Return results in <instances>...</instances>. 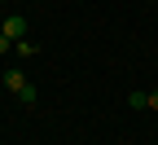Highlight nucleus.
<instances>
[{
	"mask_svg": "<svg viewBox=\"0 0 158 145\" xmlns=\"http://www.w3.org/2000/svg\"><path fill=\"white\" fill-rule=\"evenodd\" d=\"M5 88H9V92L18 97V92L27 88V75H22V70H5Z\"/></svg>",
	"mask_w": 158,
	"mask_h": 145,
	"instance_id": "f03ea898",
	"label": "nucleus"
},
{
	"mask_svg": "<svg viewBox=\"0 0 158 145\" xmlns=\"http://www.w3.org/2000/svg\"><path fill=\"white\" fill-rule=\"evenodd\" d=\"M145 110H158V88L149 92V101H145Z\"/></svg>",
	"mask_w": 158,
	"mask_h": 145,
	"instance_id": "39448f33",
	"label": "nucleus"
},
{
	"mask_svg": "<svg viewBox=\"0 0 158 145\" xmlns=\"http://www.w3.org/2000/svg\"><path fill=\"white\" fill-rule=\"evenodd\" d=\"M9 49H13V40H9V35H0V53H9Z\"/></svg>",
	"mask_w": 158,
	"mask_h": 145,
	"instance_id": "423d86ee",
	"label": "nucleus"
},
{
	"mask_svg": "<svg viewBox=\"0 0 158 145\" xmlns=\"http://www.w3.org/2000/svg\"><path fill=\"white\" fill-rule=\"evenodd\" d=\"M13 53H18V57H35V53H40V49H35V44H31V40H18V44H13Z\"/></svg>",
	"mask_w": 158,
	"mask_h": 145,
	"instance_id": "7ed1b4c3",
	"label": "nucleus"
},
{
	"mask_svg": "<svg viewBox=\"0 0 158 145\" xmlns=\"http://www.w3.org/2000/svg\"><path fill=\"white\" fill-rule=\"evenodd\" d=\"M35 97H40V92H35V88H31V84H27V88H22V92H18V101H22V106H35Z\"/></svg>",
	"mask_w": 158,
	"mask_h": 145,
	"instance_id": "20e7f679",
	"label": "nucleus"
},
{
	"mask_svg": "<svg viewBox=\"0 0 158 145\" xmlns=\"http://www.w3.org/2000/svg\"><path fill=\"white\" fill-rule=\"evenodd\" d=\"M0 35H9L13 44H18V40L27 35V13H9L5 22H0Z\"/></svg>",
	"mask_w": 158,
	"mask_h": 145,
	"instance_id": "f257e3e1",
	"label": "nucleus"
}]
</instances>
